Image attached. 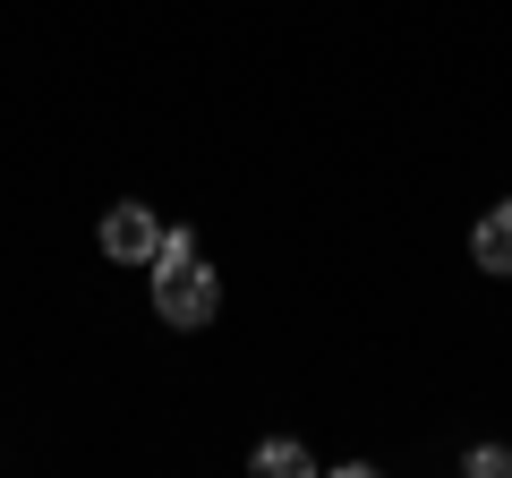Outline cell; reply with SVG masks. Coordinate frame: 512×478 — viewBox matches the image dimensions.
I'll return each instance as SVG.
<instances>
[{
    "label": "cell",
    "instance_id": "obj_1",
    "mask_svg": "<svg viewBox=\"0 0 512 478\" xmlns=\"http://www.w3.org/2000/svg\"><path fill=\"white\" fill-rule=\"evenodd\" d=\"M154 308H163V325H180V333L214 325L222 282H214V265H205L197 231H163V248H154Z\"/></svg>",
    "mask_w": 512,
    "mask_h": 478
},
{
    "label": "cell",
    "instance_id": "obj_2",
    "mask_svg": "<svg viewBox=\"0 0 512 478\" xmlns=\"http://www.w3.org/2000/svg\"><path fill=\"white\" fill-rule=\"evenodd\" d=\"M94 239H103V257H111V265H154V248H163V222H154V205L120 197L103 222H94Z\"/></svg>",
    "mask_w": 512,
    "mask_h": 478
},
{
    "label": "cell",
    "instance_id": "obj_3",
    "mask_svg": "<svg viewBox=\"0 0 512 478\" xmlns=\"http://www.w3.org/2000/svg\"><path fill=\"white\" fill-rule=\"evenodd\" d=\"M470 257L487 265V274H512V197L478 214V231H470Z\"/></svg>",
    "mask_w": 512,
    "mask_h": 478
},
{
    "label": "cell",
    "instance_id": "obj_4",
    "mask_svg": "<svg viewBox=\"0 0 512 478\" xmlns=\"http://www.w3.org/2000/svg\"><path fill=\"white\" fill-rule=\"evenodd\" d=\"M248 470H265V478H308L316 453H308V444H291V436H265V444L248 453Z\"/></svg>",
    "mask_w": 512,
    "mask_h": 478
},
{
    "label": "cell",
    "instance_id": "obj_5",
    "mask_svg": "<svg viewBox=\"0 0 512 478\" xmlns=\"http://www.w3.org/2000/svg\"><path fill=\"white\" fill-rule=\"evenodd\" d=\"M470 478H512V453H504V444H478V453H470Z\"/></svg>",
    "mask_w": 512,
    "mask_h": 478
}]
</instances>
